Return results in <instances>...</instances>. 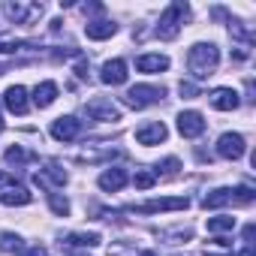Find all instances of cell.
Returning a JSON list of instances; mask_svg holds the SVG:
<instances>
[{
	"label": "cell",
	"mask_w": 256,
	"mask_h": 256,
	"mask_svg": "<svg viewBox=\"0 0 256 256\" xmlns=\"http://www.w3.org/2000/svg\"><path fill=\"white\" fill-rule=\"evenodd\" d=\"M187 66H190V72H193L196 78L214 76L217 66H220V52H217V46H214V42H196V46L190 48V54H187Z\"/></svg>",
	"instance_id": "6da1fadb"
},
{
	"label": "cell",
	"mask_w": 256,
	"mask_h": 256,
	"mask_svg": "<svg viewBox=\"0 0 256 256\" xmlns=\"http://www.w3.org/2000/svg\"><path fill=\"white\" fill-rule=\"evenodd\" d=\"M187 16H190V6L184 4V0H175V4H172V6H166V12L160 16V24H157V30H154V34H157L160 40H166V42H169V40H175V36L181 34V24H184V18H187Z\"/></svg>",
	"instance_id": "7a4b0ae2"
},
{
	"label": "cell",
	"mask_w": 256,
	"mask_h": 256,
	"mask_svg": "<svg viewBox=\"0 0 256 256\" xmlns=\"http://www.w3.org/2000/svg\"><path fill=\"white\" fill-rule=\"evenodd\" d=\"M163 96H166V88H163V84H136V88L126 90L124 102L130 106V108H145V106L160 102Z\"/></svg>",
	"instance_id": "3957f363"
},
{
	"label": "cell",
	"mask_w": 256,
	"mask_h": 256,
	"mask_svg": "<svg viewBox=\"0 0 256 256\" xmlns=\"http://www.w3.org/2000/svg\"><path fill=\"white\" fill-rule=\"evenodd\" d=\"M6 18L16 22V24H34L36 18H42V4H24V0H10V4L4 6Z\"/></svg>",
	"instance_id": "277c9868"
},
{
	"label": "cell",
	"mask_w": 256,
	"mask_h": 256,
	"mask_svg": "<svg viewBox=\"0 0 256 256\" xmlns=\"http://www.w3.org/2000/svg\"><path fill=\"white\" fill-rule=\"evenodd\" d=\"M190 208V199L187 196H172V199H151V202H142V205H130L126 211H136V214H160V211H184Z\"/></svg>",
	"instance_id": "5b68a950"
},
{
	"label": "cell",
	"mask_w": 256,
	"mask_h": 256,
	"mask_svg": "<svg viewBox=\"0 0 256 256\" xmlns=\"http://www.w3.org/2000/svg\"><path fill=\"white\" fill-rule=\"evenodd\" d=\"M84 114L90 120H120V108L108 96H94L84 102Z\"/></svg>",
	"instance_id": "8992f818"
},
{
	"label": "cell",
	"mask_w": 256,
	"mask_h": 256,
	"mask_svg": "<svg viewBox=\"0 0 256 256\" xmlns=\"http://www.w3.org/2000/svg\"><path fill=\"white\" fill-rule=\"evenodd\" d=\"M166 136H169V130H166L163 120H145V124L136 126V142L145 145V148H154V145L166 142Z\"/></svg>",
	"instance_id": "52a82bcc"
},
{
	"label": "cell",
	"mask_w": 256,
	"mask_h": 256,
	"mask_svg": "<svg viewBox=\"0 0 256 256\" xmlns=\"http://www.w3.org/2000/svg\"><path fill=\"white\" fill-rule=\"evenodd\" d=\"M66 178H70V175H66V169H64L58 160H48V163L34 175V181H36L42 190H48V187H64V184H66Z\"/></svg>",
	"instance_id": "ba28073f"
},
{
	"label": "cell",
	"mask_w": 256,
	"mask_h": 256,
	"mask_svg": "<svg viewBox=\"0 0 256 256\" xmlns=\"http://www.w3.org/2000/svg\"><path fill=\"white\" fill-rule=\"evenodd\" d=\"M244 151H247V142H244L241 133H223V136L217 139V154H220L223 160H241Z\"/></svg>",
	"instance_id": "9c48e42d"
},
{
	"label": "cell",
	"mask_w": 256,
	"mask_h": 256,
	"mask_svg": "<svg viewBox=\"0 0 256 256\" xmlns=\"http://www.w3.org/2000/svg\"><path fill=\"white\" fill-rule=\"evenodd\" d=\"M52 136H54L58 142H76V139L82 136V120L72 118V114L58 118V120L52 124Z\"/></svg>",
	"instance_id": "30bf717a"
},
{
	"label": "cell",
	"mask_w": 256,
	"mask_h": 256,
	"mask_svg": "<svg viewBox=\"0 0 256 256\" xmlns=\"http://www.w3.org/2000/svg\"><path fill=\"white\" fill-rule=\"evenodd\" d=\"M178 133L184 139H199L205 133V118H202V112H181L178 114Z\"/></svg>",
	"instance_id": "8fae6325"
},
{
	"label": "cell",
	"mask_w": 256,
	"mask_h": 256,
	"mask_svg": "<svg viewBox=\"0 0 256 256\" xmlns=\"http://www.w3.org/2000/svg\"><path fill=\"white\" fill-rule=\"evenodd\" d=\"M126 60H120V58H114V60H106L102 64V70H100V82L102 84H112V88H118V84H124L126 82Z\"/></svg>",
	"instance_id": "7c38bea8"
},
{
	"label": "cell",
	"mask_w": 256,
	"mask_h": 256,
	"mask_svg": "<svg viewBox=\"0 0 256 256\" xmlns=\"http://www.w3.org/2000/svg\"><path fill=\"white\" fill-rule=\"evenodd\" d=\"M208 102H211V108H217V112H235V108L241 106V100H238V94H235L232 88H217V90H211V94H208Z\"/></svg>",
	"instance_id": "4fadbf2b"
},
{
	"label": "cell",
	"mask_w": 256,
	"mask_h": 256,
	"mask_svg": "<svg viewBox=\"0 0 256 256\" xmlns=\"http://www.w3.org/2000/svg\"><path fill=\"white\" fill-rule=\"evenodd\" d=\"M4 106H6L12 114H28V108H30V102H28V90H24L22 84L6 88V94H4Z\"/></svg>",
	"instance_id": "5bb4252c"
},
{
	"label": "cell",
	"mask_w": 256,
	"mask_h": 256,
	"mask_svg": "<svg viewBox=\"0 0 256 256\" xmlns=\"http://www.w3.org/2000/svg\"><path fill=\"white\" fill-rule=\"evenodd\" d=\"M84 34H88V40H108V36H114L118 34V24L114 22H108V18H94V22H88L84 24Z\"/></svg>",
	"instance_id": "9a60e30c"
},
{
	"label": "cell",
	"mask_w": 256,
	"mask_h": 256,
	"mask_svg": "<svg viewBox=\"0 0 256 256\" xmlns=\"http://www.w3.org/2000/svg\"><path fill=\"white\" fill-rule=\"evenodd\" d=\"M96 184H100L106 193H118V190L126 184V172H124V169H118V166H112V169H106V172L96 178Z\"/></svg>",
	"instance_id": "2e32d148"
},
{
	"label": "cell",
	"mask_w": 256,
	"mask_h": 256,
	"mask_svg": "<svg viewBox=\"0 0 256 256\" xmlns=\"http://www.w3.org/2000/svg\"><path fill=\"white\" fill-rule=\"evenodd\" d=\"M136 70L139 72H166L169 70V58L166 54H142V58H136Z\"/></svg>",
	"instance_id": "e0dca14e"
},
{
	"label": "cell",
	"mask_w": 256,
	"mask_h": 256,
	"mask_svg": "<svg viewBox=\"0 0 256 256\" xmlns=\"http://www.w3.org/2000/svg\"><path fill=\"white\" fill-rule=\"evenodd\" d=\"M54 100H58V84L54 82H40L34 88V106L36 108H48Z\"/></svg>",
	"instance_id": "ac0fdd59"
},
{
	"label": "cell",
	"mask_w": 256,
	"mask_h": 256,
	"mask_svg": "<svg viewBox=\"0 0 256 256\" xmlns=\"http://www.w3.org/2000/svg\"><path fill=\"white\" fill-rule=\"evenodd\" d=\"M0 202H4V205H30L34 202V193L28 190V187H10V190H4V193H0Z\"/></svg>",
	"instance_id": "d6986e66"
},
{
	"label": "cell",
	"mask_w": 256,
	"mask_h": 256,
	"mask_svg": "<svg viewBox=\"0 0 256 256\" xmlns=\"http://www.w3.org/2000/svg\"><path fill=\"white\" fill-rule=\"evenodd\" d=\"M229 202H232V190H229V187H217V190L205 193L202 208H223V205H229Z\"/></svg>",
	"instance_id": "ffe728a7"
},
{
	"label": "cell",
	"mask_w": 256,
	"mask_h": 256,
	"mask_svg": "<svg viewBox=\"0 0 256 256\" xmlns=\"http://www.w3.org/2000/svg\"><path fill=\"white\" fill-rule=\"evenodd\" d=\"M4 160H6L10 166H16V169H22L24 163H30V160H34V154H30V151H24L22 145H12V148H10V151L4 154Z\"/></svg>",
	"instance_id": "44dd1931"
},
{
	"label": "cell",
	"mask_w": 256,
	"mask_h": 256,
	"mask_svg": "<svg viewBox=\"0 0 256 256\" xmlns=\"http://www.w3.org/2000/svg\"><path fill=\"white\" fill-rule=\"evenodd\" d=\"M102 238L96 235V232H72L70 238H66V244H72V247H96Z\"/></svg>",
	"instance_id": "7402d4cb"
},
{
	"label": "cell",
	"mask_w": 256,
	"mask_h": 256,
	"mask_svg": "<svg viewBox=\"0 0 256 256\" xmlns=\"http://www.w3.org/2000/svg\"><path fill=\"white\" fill-rule=\"evenodd\" d=\"M205 226H208V232H211V235H220V232H232V229H235V217H211Z\"/></svg>",
	"instance_id": "603a6c76"
},
{
	"label": "cell",
	"mask_w": 256,
	"mask_h": 256,
	"mask_svg": "<svg viewBox=\"0 0 256 256\" xmlns=\"http://www.w3.org/2000/svg\"><path fill=\"white\" fill-rule=\"evenodd\" d=\"M22 48H24V42H22L18 36L0 34V54H16V52H22Z\"/></svg>",
	"instance_id": "cb8c5ba5"
},
{
	"label": "cell",
	"mask_w": 256,
	"mask_h": 256,
	"mask_svg": "<svg viewBox=\"0 0 256 256\" xmlns=\"http://www.w3.org/2000/svg\"><path fill=\"white\" fill-rule=\"evenodd\" d=\"M48 205H52V211H54L58 217H66V214H70V202H66V196H60V193H48Z\"/></svg>",
	"instance_id": "d4e9b609"
},
{
	"label": "cell",
	"mask_w": 256,
	"mask_h": 256,
	"mask_svg": "<svg viewBox=\"0 0 256 256\" xmlns=\"http://www.w3.org/2000/svg\"><path fill=\"white\" fill-rule=\"evenodd\" d=\"M154 181H157V175H154V172H145V169H139V172L133 175L136 190H148V187H154Z\"/></svg>",
	"instance_id": "484cf974"
},
{
	"label": "cell",
	"mask_w": 256,
	"mask_h": 256,
	"mask_svg": "<svg viewBox=\"0 0 256 256\" xmlns=\"http://www.w3.org/2000/svg\"><path fill=\"white\" fill-rule=\"evenodd\" d=\"M253 196H256V193H253V187H247V184H244V187L232 190V205H250V202H253Z\"/></svg>",
	"instance_id": "4316f807"
},
{
	"label": "cell",
	"mask_w": 256,
	"mask_h": 256,
	"mask_svg": "<svg viewBox=\"0 0 256 256\" xmlns=\"http://www.w3.org/2000/svg\"><path fill=\"white\" fill-rule=\"evenodd\" d=\"M0 250H22V238L18 235H12V232H4V235H0Z\"/></svg>",
	"instance_id": "83f0119b"
},
{
	"label": "cell",
	"mask_w": 256,
	"mask_h": 256,
	"mask_svg": "<svg viewBox=\"0 0 256 256\" xmlns=\"http://www.w3.org/2000/svg\"><path fill=\"white\" fill-rule=\"evenodd\" d=\"M178 94H181L184 100H196V96H199V88H196L193 82H181V84H178Z\"/></svg>",
	"instance_id": "f1b7e54d"
},
{
	"label": "cell",
	"mask_w": 256,
	"mask_h": 256,
	"mask_svg": "<svg viewBox=\"0 0 256 256\" xmlns=\"http://www.w3.org/2000/svg\"><path fill=\"white\" fill-rule=\"evenodd\" d=\"M178 166H181V163H178V157H169L163 166H157V172L163 169V175H175V172H178Z\"/></svg>",
	"instance_id": "f546056e"
},
{
	"label": "cell",
	"mask_w": 256,
	"mask_h": 256,
	"mask_svg": "<svg viewBox=\"0 0 256 256\" xmlns=\"http://www.w3.org/2000/svg\"><path fill=\"white\" fill-rule=\"evenodd\" d=\"M4 187H6V190H10V187H16V178H12L10 172H0V190H4Z\"/></svg>",
	"instance_id": "4dcf8cb0"
},
{
	"label": "cell",
	"mask_w": 256,
	"mask_h": 256,
	"mask_svg": "<svg viewBox=\"0 0 256 256\" xmlns=\"http://www.w3.org/2000/svg\"><path fill=\"white\" fill-rule=\"evenodd\" d=\"M22 256H48V250H46V247H40V244H34V247H28Z\"/></svg>",
	"instance_id": "1f68e13d"
},
{
	"label": "cell",
	"mask_w": 256,
	"mask_h": 256,
	"mask_svg": "<svg viewBox=\"0 0 256 256\" xmlns=\"http://www.w3.org/2000/svg\"><path fill=\"white\" fill-rule=\"evenodd\" d=\"M238 256H256V253H253V244H244V250H241Z\"/></svg>",
	"instance_id": "d6a6232c"
},
{
	"label": "cell",
	"mask_w": 256,
	"mask_h": 256,
	"mask_svg": "<svg viewBox=\"0 0 256 256\" xmlns=\"http://www.w3.org/2000/svg\"><path fill=\"white\" fill-rule=\"evenodd\" d=\"M6 70H10V66H6V64H0V76H4V72H6Z\"/></svg>",
	"instance_id": "836d02e7"
},
{
	"label": "cell",
	"mask_w": 256,
	"mask_h": 256,
	"mask_svg": "<svg viewBox=\"0 0 256 256\" xmlns=\"http://www.w3.org/2000/svg\"><path fill=\"white\" fill-rule=\"evenodd\" d=\"M139 256H157V253H151V250H145V253H139Z\"/></svg>",
	"instance_id": "e575fe53"
},
{
	"label": "cell",
	"mask_w": 256,
	"mask_h": 256,
	"mask_svg": "<svg viewBox=\"0 0 256 256\" xmlns=\"http://www.w3.org/2000/svg\"><path fill=\"white\" fill-rule=\"evenodd\" d=\"M0 133H4V118H0Z\"/></svg>",
	"instance_id": "d590c367"
}]
</instances>
